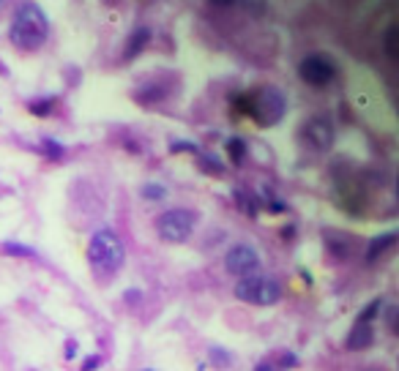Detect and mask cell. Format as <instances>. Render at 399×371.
Instances as JSON below:
<instances>
[{"label": "cell", "mask_w": 399, "mask_h": 371, "mask_svg": "<svg viewBox=\"0 0 399 371\" xmlns=\"http://www.w3.org/2000/svg\"><path fill=\"white\" fill-rule=\"evenodd\" d=\"M47 38H50V22L41 6L22 3L8 25V41L22 52H36L47 44Z\"/></svg>", "instance_id": "6da1fadb"}, {"label": "cell", "mask_w": 399, "mask_h": 371, "mask_svg": "<svg viewBox=\"0 0 399 371\" xmlns=\"http://www.w3.org/2000/svg\"><path fill=\"white\" fill-rule=\"evenodd\" d=\"M88 262H91V271L99 281H110L112 276H118L123 262H126L123 238L115 229L93 232V238L88 241Z\"/></svg>", "instance_id": "7a4b0ae2"}, {"label": "cell", "mask_w": 399, "mask_h": 371, "mask_svg": "<svg viewBox=\"0 0 399 371\" xmlns=\"http://www.w3.org/2000/svg\"><path fill=\"white\" fill-rule=\"evenodd\" d=\"M241 109L257 126L271 128L287 115V96L273 85H266V88H257V91L241 96Z\"/></svg>", "instance_id": "3957f363"}, {"label": "cell", "mask_w": 399, "mask_h": 371, "mask_svg": "<svg viewBox=\"0 0 399 371\" xmlns=\"http://www.w3.org/2000/svg\"><path fill=\"white\" fill-rule=\"evenodd\" d=\"M233 292L241 303H252V306H273L282 301V284L276 278L260 276V273L238 278Z\"/></svg>", "instance_id": "277c9868"}, {"label": "cell", "mask_w": 399, "mask_h": 371, "mask_svg": "<svg viewBox=\"0 0 399 371\" xmlns=\"http://www.w3.org/2000/svg\"><path fill=\"white\" fill-rule=\"evenodd\" d=\"M197 213L189 208H170L156 218V232L165 243H186L195 235Z\"/></svg>", "instance_id": "5b68a950"}, {"label": "cell", "mask_w": 399, "mask_h": 371, "mask_svg": "<svg viewBox=\"0 0 399 371\" xmlns=\"http://www.w3.org/2000/svg\"><path fill=\"white\" fill-rule=\"evenodd\" d=\"M299 77L309 85V88H329L333 80L339 77L336 63L323 55V52H312L299 63Z\"/></svg>", "instance_id": "8992f818"}, {"label": "cell", "mask_w": 399, "mask_h": 371, "mask_svg": "<svg viewBox=\"0 0 399 371\" xmlns=\"http://www.w3.org/2000/svg\"><path fill=\"white\" fill-rule=\"evenodd\" d=\"M333 137H336V131H333V123L329 118H323V115H315V118H306L299 128V139L306 145V148H312V151H317V153H323V151H329L333 145Z\"/></svg>", "instance_id": "52a82bcc"}, {"label": "cell", "mask_w": 399, "mask_h": 371, "mask_svg": "<svg viewBox=\"0 0 399 371\" xmlns=\"http://www.w3.org/2000/svg\"><path fill=\"white\" fill-rule=\"evenodd\" d=\"M225 271L235 278L255 276L260 271V254L252 243H235L225 254Z\"/></svg>", "instance_id": "ba28073f"}, {"label": "cell", "mask_w": 399, "mask_h": 371, "mask_svg": "<svg viewBox=\"0 0 399 371\" xmlns=\"http://www.w3.org/2000/svg\"><path fill=\"white\" fill-rule=\"evenodd\" d=\"M375 344V328L372 325H353L350 328V333H347V341H345V347L350 349V352H361V349H369Z\"/></svg>", "instance_id": "9c48e42d"}, {"label": "cell", "mask_w": 399, "mask_h": 371, "mask_svg": "<svg viewBox=\"0 0 399 371\" xmlns=\"http://www.w3.org/2000/svg\"><path fill=\"white\" fill-rule=\"evenodd\" d=\"M148 41H151V31L148 28H137V31L129 33L126 47H123V61H134L148 47Z\"/></svg>", "instance_id": "30bf717a"}, {"label": "cell", "mask_w": 399, "mask_h": 371, "mask_svg": "<svg viewBox=\"0 0 399 371\" xmlns=\"http://www.w3.org/2000/svg\"><path fill=\"white\" fill-rule=\"evenodd\" d=\"M394 243H397V232H386V235L375 238V241L369 243V248H366V262H369V265H372V262H377L386 251H391V248H394Z\"/></svg>", "instance_id": "8fae6325"}, {"label": "cell", "mask_w": 399, "mask_h": 371, "mask_svg": "<svg viewBox=\"0 0 399 371\" xmlns=\"http://www.w3.org/2000/svg\"><path fill=\"white\" fill-rule=\"evenodd\" d=\"M167 88L162 85H148V88H140V91L134 93V98L140 101V104H156V101H165L167 98Z\"/></svg>", "instance_id": "7c38bea8"}, {"label": "cell", "mask_w": 399, "mask_h": 371, "mask_svg": "<svg viewBox=\"0 0 399 371\" xmlns=\"http://www.w3.org/2000/svg\"><path fill=\"white\" fill-rule=\"evenodd\" d=\"M225 151L230 156V161L238 167V164H243V158H246V142H243L241 137H230V139L225 142Z\"/></svg>", "instance_id": "4fadbf2b"}, {"label": "cell", "mask_w": 399, "mask_h": 371, "mask_svg": "<svg viewBox=\"0 0 399 371\" xmlns=\"http://www.w3.org/2000/svg\"><path fill=\"white\" fill-rule=\"evenodd\" d=\"M380 309H383V298H375V301H369L361 314L356 317V322L359 325H372V319H377L380 317Z\"/></svg>", "instance_id": "5bb4252c"}, {"label": "cell", "mask_w": 399, "mask_h": 371, "mask_svg": "<svg viewBox=\"0 0 399 371\" xmlns=\"http://www.w3.org/2000/svg\"><path fill=\"white\" fill-rule=\"evenodd\" d=\"M140 194H142V199H148V202H159V199L167 197V188L162 183H145L140 188Z\"/></svg>", "instance_id": "9a60e30c"}, {"label": "cell", "mask_w": 399, "mask_h": 371, "mask_svg": "<svg viewBox=\"0 0 399 371\" xmlns=\"http://www.w3.org/2000/svg\"><path fill=\"white\" fill-rule=\"evenodd\" d=\"M28 109L38 115V118H47L52 109H55V98H33L31 104H28Z\"/></svg>", "instance_id": "2e32d148"}, {"label": "cell", "mask_w": 399, "mask_h": 371, "mask_svg": "<svg viewBox=\"0 0 399 371\" xmlns=\"http://www.w3.org/2000/svg\"><path fill=\"white\" fill-rule=\"evenodd\" d=\"M211 363H213L216 369H227V366H233V355H230L227 349L213 347V349H211Z\"/></svg>", "instance_id": "e0dca14e"}, {"label": "cell", "mask_w": 399, "mask_h": 371, "mask_svg": "<svg viewBox=\"0 0 399 371\" xmlns=\"http://www.w3.org/2000/svg\"><path fill=\"white\" fill-rule=\"evenodd\" d=\"M200 169H205V172H211V175H222L225 172V167H222V161L216 158V156H200Z\"/></svg>", "instance_id": "ac0fdd59"}, {"label": "cell", "mask_w": 399, "mask_h": 371, "mask_svg": "<svg viewBox=\"0 0 399 371\" xmlns=\"http://www.w3.org/2000/svg\"><path fill=\"white\" fill-rule=\"evenodd\" d=\"M3 254L8 257H36V251L25 243H3Z\"/></svg>", "instance_id": "d6986e66"}, {"label": "cell", "mask_w": 399, "mask_h": 371, "mask_svg": "<svg viewBox=\"0 0 399 371\" xmlns=\"http://www.w3.org/2000/svg\"><path fill=\"white\" fill-rule=\"evenodd\" d=\"M241 3H243L246 11H252V17H260L268 6V0H241Z\"/></svg>", "instance_id": "ffe728a7"}, {"label": "cell", "mask_w": 399, "mask_h": 371, "mask_svg": "<svg viewBox=\"0 0 399 371\" xmlns=\"http://www.w3.org/2000/svg\"><path fill=\"white\" fill-rule=\"evenodd\" d=\"M394 38H397V28L391 25L389 33H386V55L391 58V61H397V47H394Z\"/></svg>", "instance_id": "44dd1931"}, {"label": "cell", "mask_w": 399, "mask_h": 371, "mask_svg": "<svg viewBox=\"0 0 399 371\" xmlns=\"http://www.w3.org/2000/svg\"><path fill=\"white\" fill-rule=\"evenodd\" d=\"M41 145H44V153L50 156V158H61V156H63V148H61L55 139H44Z\"/></svg>", "instance_id": "7402d4cb"}, {"label": "cell", "mask_w": 399, "mask_h": 371, "mask_svg": "<svg viewBox=\"0 0 399 371\" xmlns=\"http://www.w3.org/2000/svg\"><path fill=\"white\" fill-rule=\"evenodd\" d=\"M101 366V355H91L85 363H82V371H96Z\"/></svg>", "instance_id": "603a6c76"}, {"label": "cell", "mask_w": 399, "mask_h": 371, "mask_svg": "<svg viewBox=\"0 0 399 371\" xmlns=\"http://www.w3.org/2000/svg\"><path fill=\"white\" fill-rule=\"evenodd\" d=\"M170 151H172V153H178V151H189V153H195L197 148H195L192 142H172V145H170Z\"/></svg>", "instance_id": "cb8c5ba5"}, {"label": "cell", "mask_w": 399, "mask_h": 371, "mask_svg": "<svg viewBox=\"0 0 399 371\" xmlns=\"http://www.w3.org/2000/svg\"><path fill=\"white\" fill-rule=\"evenodd\" d=\"M77 358V341H66V361Z\"/></svg>", "instance_id": "d4e9b609"}, {"label": "cell", "mask_w": 399, "mask_h": 371, "mask_svg": "<svg viewBox=\"0 0 399 371\" xmlns=\"http://www.w3.org/2000/svg\"><path fill=\"white\" fill-rule=\"evenodd\" d=\"M255 371H279V369L273 366V361H260V363L255 366Z\"/></svg>", "instance_id": "484cf974"}, {"label": "cell", "mask_w": 399, "mask_h": 371, "mask_svg": "<svg viewBox=\"0 0 399 371\" xmlns=\"http://www.w3.org/2000/svg\"><path fill=\"white\" fill-rule=\"evenodd\" d=\"M394 317H397V306L389 309V328H391V331H394Z\"/></svg>", "instance_id": "4316f807"}, {"label": "cell", "mask_w": 399, "mask_h": 371, "mask_svg": "<svg viewBox=\"0 0 399 371\" xmlns=\"http://www.w3.org/2000/svg\"><path fill=\"white\" fill-rule=\"evenodd\" d=\"M211 3H213V6H233L235 0H211Z\"/></svg>", "instance_id": "83f0119b"}, {"label": "cell", "mask_w": 399, "mask_h": 371, "mask_svg": "<svg viewBox=\"0 0 399 371\" xmlns=\"http://www.w3.org/2000/svg\"><path fill=\"white\" fill-rule=\"evenodd\" d=\"M140 371H156V369H140Z\"/></svg>", "instance_id": "f1b7e54d"}, {"label": "cell", "mask_w": 399, "mask_h": 371, "mask_svg": "<svg viewBox=\"0 0 399 371\" xmlns=\"http://www.w3.org/2000/svg\"><path fill=\"white\" fill-rule=\"evenodd\" d=\"M3 3H6V0H0V6H3Z\"/></svg>", "instance_id": "f546056e"}]
</instances>
